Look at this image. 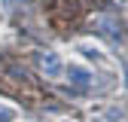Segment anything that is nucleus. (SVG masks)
<instances>
[{
  "label": "nucleus",
  "instance_id": "1",
  "mask_svg": "<svg viewBox=\"0 0 128 122\" xmlns=\"http://www.w3.org/2000/svg\"><path fill=\"white\" fill-rule=\"evenodd\" d=\"M37 64L46 76H61V58L55 52H37Z\"/></svg>",
  "mask_w": 128,
  "mask_h": 122
},
{
  "label": "nucleus",
  "instance_id": "2",
  "mask_svg": "<svg viewBox=\"0 0 128 122\" xmlns=\"http://www.w3.org/2000/svg\"><path fill=\"white\" fill-rule=\"evenodd\" d=\"M92 24L98 28L101 34L113 37V40H119V37H122V30H119V24H116V18H113V15H94V18H92Z\"/></svg>",
  "mask_w": 128,
  "mask_h": 122
},
{
  "label": "nucleus",
  "instance_id": "3",
  "mask_svg": "<svg viewBox=\"0 0 128 122\" xmlns=\"http://www.w3.org/2000/svg\"><path fill=\"white\" fill-rule=\"evenodd\" d=\"M67 76H70V82L79 86V88L92 86V73H88L86 67H79V64H70V67H67Z\"/></svg>",
  "mask_w": 128,
  "mask_h": 122
},
{
  "label": "nucleus",
  "instance_id": "4",
  "mask_svg": "<svg viewBox=\"0 0 128 122\" xmlns=\"http://www.w3.org/2000/svg\"><path fill=\"white\" fill-rule=\"evenodd\" d=\"M12 119H15V110L6 107V104H0V122H12Z\"/></svg>",
  "mask_w": 128,
  "mask_h": 122
},
{
  "label": "nucleus",
  "instance_id": "5",
  "mask_svg": "<svg viewBox=\"0 0 128 122\" xmlns=\"http://www.w3.org/2000/svg\"><path fill=\"white\" fill-rule=\"evenodd\" d=\"M125 70H128V58H125ZM125 86H128V76H125Z\"/></svg>",
  "mask_w": 128,
  "mask_h": 122
}]
</instances>
